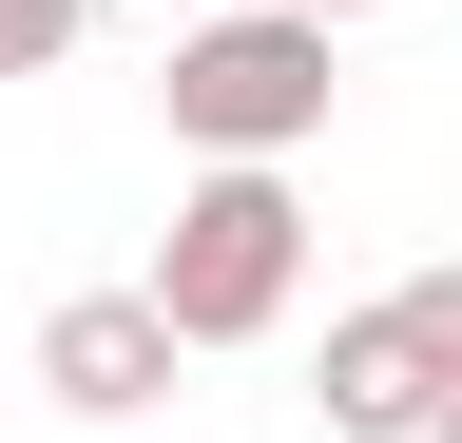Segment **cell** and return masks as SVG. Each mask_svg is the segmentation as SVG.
Segmentation results:
<instances>
[{"instance_id":"obj_1","label":"cell","mask_w":462,"mask_h":443,"mask_svg":"<svg viewBox=\"0 0 462 443\" xmlns=\"http://www.w3.org/2000/svg\"><path fill=\"white\" fill-rule=\"evenodd\" d=\"M135 290L193 328V347H270L289 290H309V193H289V154H212L193 193H173V232Z\"/></svg>"},{"instance_id":"obj_2","label":"cell","mask_w":462,"mask_h":443,"mask_svg":"<svg viewBox=\"0 0 462 443\" xmlns=\"http://www.w3.org/2000/svg\"><path fill=\"white\" fill-rule=\"evenodd\" d=\"M154 97H173L193 154H309V135H328V20H309V0L193 20V39L154 59Z\"/></svg>"},{"instance_id":"obj_3","label":"cell","mask_w":462,"mask_h":443,"mask_svg":"<svg viewBox=\"0 0 462 443\" xmlns=\"http://www.w3.org/2000/svg\"><path fill=\"white\" fill-rule=\"evenodd\" d=\"M173 366H193V328H173L154 290H78V309H39V385H58L78 424H135Z\"/></svg>"},{"instance_id":"obj_4","label":"cell","mask_w":462,"mask_h":443,"mask_svg":"<svg viewBox=\"0 0 462 443\" xmlns=\"http://www.w3.org/2000/svg\"><path fill=\"white\" fill-rule=\"evenodd\" d=\"M309 405H328V443H424V424L462 405V385L424 366V328H404V309H346V328H328V385H309Z\"/></svg>"},{"instance_id":"obj_5","label":"cell","mask_w":462,"mask_h":443,"mask_svg":"<svg viewBox=\"0 0 462 443\" xmlns=\"http://www.w3.org/2000/svg\"><path fill=\"white\" fill-rule=\"evenodd\" d=\"M78 20H97V0H0V78H58V59H78Z\"/></svg>"},{"instance_id":"obj_6","label":"cell","mask_w":462,"mask_h":443,"mask_svg":"<svg viewBox=\"0 0 462 443\" xmlns=\"http://www.w3.org/2000/svg\"><path fill=\"white\" fill-rule=\"evenodd\" d=\"M385 309H404V328H424V366L462 385V251H443V270H404V290H385Z\"/></svg>"},{"instance_id":"obj_7","label":"cell","mask_w":462,"mask_h":443,"mask_svg":"<svg viewBox=\"0 0 462 443\" xmlns=\"http://www.w3.org/2000/svg\"><path fill=\"white\" fill-rule=\"evenodd\" d=\"M309 20H366V0H309Z\"/></svg>"},{"instance_id":"obj_8","label":"cell","mask_w":462,"mask_h":443,"mask_svg":"<svg viewBox=\"0 0 462 443\" xmlns=\"http://www.w3.org/2000/svg\"><path fill=\"white\" fill-rule=\"evenodd\" d=\"M424 443H462V405H443V424H424Z\"/></svg>"}]
</instances>
